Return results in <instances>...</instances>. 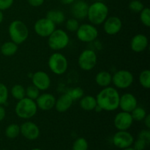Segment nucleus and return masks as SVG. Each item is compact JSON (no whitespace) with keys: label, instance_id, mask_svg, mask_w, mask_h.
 I'll return each mask as SVG.
<instances>
[{"label":"nucleus","instance_id":"45","mask_svg":"<svg viewBox=\"0 0 150 150\" xmlns=\"http://www.w3.org/2000/svg\"><path fill=\"white\" fill-rule=\"evenodd\" d=\"M31 150H42L41 149H39V148H34V149H31Z\"/></svg>","mask_w":150,"mask_h":150},{"label":"nucleus","instance_id":"16","mask_svg":"<svg viewBox=\"0 0 150 150\" xmlns=\"http://www.w3.org/2000/svg\"><path fill=\"white\" fill-rule=\"evenodd\" d=\"M56 98L50 93L41 94L35 100L37 106L42 111H49L55 106Z\"/></svg>","mask_w":150,"mask_h":150},{"label":"nucleus","instance_id":"22","mask_svg":"<svg viewBox=\"0 0 150 150\" xmlns=\"http://www.w3.org/2000/svg\"><path fill=\"white\" fill-rule=\"evenodd\" d=\"M97 103L96 98L91 95H83L80 99V106L83 110L86 111H94L96 106Z\"/></svg>","mask_w":150,"mask_h":150},{"label":"nucleus","instance_id":"23","mask_svg":"<svg viewBox=\"0 0 150 150\" xmlns=\"http://www.w3.org/2000/svg\"><path fill=\"white\" fill-rule=\"evenodd\" d=\"M46 18L54 22L56 25L61 24L65 21V16L62 11L59 10H51L47 13Z\"/></svg>","mask_w":150,"mask_h":150},{"label":"nucleus","instance_id":"24","mask_svg":"<svg viewBox=\"0 0 150 150\" xmlns=\"http://www.w3.org/2000/svg\"><path fill=\"white\" fill-rule=\"evenodd\" d=\"M18 45L13 41H7L1 45L0 51L5 57H11L16 54L18 51Z\"/></svg>","mask_w":150,"mask_h":150},{"label":"nucleus","instance_id":"29","mask_svg":"<svg viewBox=\"0 0 150 150\" xmlns=\"http://www.w3.org/2000/svg\"><path fill=\"white\" fill-rule=\"evenodd\" d=\"M88 147H89V144L86 139L83 137H79L73 142L72 150H87Z\"/></svg>","mask_w":150,"mask_h":150},{"label":"nucleus","instance_id":"41","mask_svg":"<svg viewBox=\"0 0 150 150\" xmlns=\"http://www.w3.org/2000/svg\"><path fill=\"white\" fill-rule=\"evenodd\" d=\"M144 125L146 127L147 129H150V115L149 114H146V116L145 117V118L144 119Z\"/></svg>","mask_w":150,"mask_h":150},{"label":"nucleus","instance_id":"43","mask_svg":"<svg viewBox=\"0 0 150 150\" xmlns=\"http://www.w3.org/2000/svg\"><path fill=\"white\" fill-rule=\"evenodd\" d=\"M3 19H4V14H3V12L0 10V23L3 21Z\"/></svg>","mask_w":150,"mask_h":150},{"label":"nucleus","instance_id":"9","mask_svg":"<svg viewBox=\"0 0 150 150\" xmlns=\"http://www.w3.org/2000/svg\"><path fill=\"white\" fill-rule=\"evenodd\" d=\"M133 75L127 70H118L112 76V83L118 89H127L133 84Z\"/></svg>","mask_w":150,"mask_h":150},{"label":"nucleus","instance_id":"46","mask_svg":"<svg viewBox=\"0 0 150 150\" xmlns=\"http://www.w3.org/2000/svg\"><path fill=\"white\" fill-rule=\"evenodd\" d=\"M3 150H7V149H3Z\"/></svg>","mask_w":150,"mask_h":150},{"label":"nucleus","instance_id":"20","mask_svg":"<svg viewBox=\"0 0 150 150\" xmlns=\"http://www.w3.org/2000/svg\"><path fill=\"white\" fill-rule=\"evenodd\" d=\"M73 100L67 93L61 95L57 100H56L55 108L58 112H66L73 105Z\"/></svg>","mask_w":150,"mask_h":150},{"label":"nucleus","instance_id":"18","mask_svg":"<svg viewBox=\"0 0 150 150\" xmlns=\"http://www.w3.org/2000/svg\"><path fill=\"white\" fill-rule=\"evenodd\" d=\"M89 4L83 0H77L72 4L71 14L78 20H83L87 16Z\"/></svg>","mask_w":150,"mask_h":150},{"label":"nucleus","instance_id":"25","mask_svg":"<svg viewBox=\"0 0 150 150\" xmlns=\"http://www.w3.org/2000/svg\"><path fill=\"white\" fill-rule=\"evenodd\" d=\"M20 126L17 124H10L6 127L5 135L8 139H16L20 134Z\"/></svg>","mask_w":150,"mask_h":150},{"label":"nucleus","instance_id":"28","mask_svg":"<svg viewBox=\"0 0 150 150\" xmlns=\"http://www.w3.org/2000/svg\"><path fill=\"white\" fill-rule=\"evenodd\" d=\"M139 82L140 84L144 89L150 88V71L149 70H144L141 72L139 75Z\"/></svg>","mask_w":150,"mask_h":150},{"label":"nucleus","instance_id":"44","mask_svg":"<svg viewBox=\"0 0 150 150\" xmlns=\"http://www.w3.org/2000/svg\"><path fill=\"white\" fill-rule=\"evenodd\" d=\"M122 150H135V149H133V147H131V146H129V147L125 148V149H123Z\"/></svg>","mask_w":150,"mask_h":150},{"label":"nucleus","instance_id":"6","mask_svg":"<svg viewBox=\"0 0 150 150\" xmlns=\"http://www.w3.org/2000/svg\"><path fill=\"white\" fill-rule=\"evenodd\" d=\"M48 65L53 73L60 76L67 71L68 68V61L62 54L56 52L50 56Z\"/></svg>","mask_w":150,"mask_h":150},{"label":"nucleus","instance_id":"35","mask_svg":"<svg viewBox=\"0 0 150 150\" xmlns=\"http://www.w3.org/2000/svg\"><path fill=\"white\" fill-rule=\"evenodd\" d=\"M8 89L4 83H0V105H3L7 103L8 99Z\"/></svg>","mask_w":150,"mask_h":150},{"label":"nucleus","instance_id":"19","mask_svg":"<svg viewBox=\"0 0 150 150\" xmlns=\"http://www.w3.org/2000/svg\"><path fill=\"white\" fill-rule=\"evenodd\" d=\"M149 45V40L146 35L143 34L136 35L130 41V48L136 53H142L144 51Z\"/></svg>","mask_w":150,"mask_h":150},{"label":"nucleus","instance_id":"31","mask_svg":"<svg viewBox=\"0 0 150 150\" xmlns=\"http://www.w3.org/2000/svg\"><path fill=\"white\" fill-rule=\"evenodd\" d=\"M140 20L142 23L146 27L150 26V10L149 7H145L141 11Z\"/></svg>","mask_w":150,"mask_h":150},{"label":"nucleus","instance_id":"11","mask_svg":"<svg viewBox=\"0 0 150 150\" xmlns=\"http://www.w3.org/2000/svg\"><path fill=\"white\" fill-rule=\"evenodd\" d=\"M113 144L120 149H125L133 145L134 138L133 135L127 130H119L113 136Z\"/></svg>","mask_w":150,"mask_h":150},{"label":"nucleus","instance_id":"33","mask_svg":"<svg viewBox=\"0 0 150 150\" xmlns=\"http://www.w3.org/2000/svg\"><path fill=\"white\" fill-rule=\"evenodd\" d=\"M144 8V5L140 0H133L129 4V9L133 13H141V11Z\"/></svg>","mask_w":150,"mask_h":150},{"label":"nucleus","instance_id":"39","mask_svg":"<svg viewBox=\"0 0 150 150\" xmlns=\"http://www.w3.org/2000/svg\"><path fill=\"white\" fill-rule=\"evenodd\" d=\"M27 1L29 4V5H31L32 7H38L42 5L45 0H27Z\"/></svg>","mask_w":150,"mask_h":150},{"label":"nucleus","instance_id":"37","mask_svg":"<svg viewBox=\"0 0 150 150\" xmlns=\"http://www.w3.org/2000/svg\"><path fill=\"white\" fill-rule=\"evenodd\" d=\"M133 149L135 150H144L148 146L147 144L143 140L138 139L136 142H133Z\"/></svg>","mask_w":150,"mask_h":150},{"label":"nucleus","instance_id":"30","mask_svg":"<svg viewBox=\"0 0 150 150\" xmlns=\"http://www.w3.org/2000/svg\"><path fill=\"white\" fill-rule=\"evenodd\" d=\"M25 92H26V98L33 100H35L38 98V96L40 95L39 89L36 86H34L33 84L27 86V88L25 89Z\"/></svg>","mask_w":150,"mask_h":150},{"label":"nucleus","instance_id":"15","mask_svg":"<svg viewBox=\"0 0 150 150\" xmlns=\"http://www.w3.org/2000/svg\"><path fill=\"white\" fill-rule=\"evenodd\" d=\"M122 21L117 16H110L103 22V29L108 35H115L121 31Z\"/></svg>","mask_w":150,"mask_h":150},{"label":"nucleus","instance_id":"34","mask_svg":"<svg viewBox=\"0 0 150 150\" xmlns=\"http://www.w3.org/2000/svg\"><path fill=\"white\" fill-rule=\"evenodd\" d=\"M79 26H80V24H79V20L75 18L68 19L65 23L66 29L70 32H76L77 29H79Z\"/></svg>","mask_w":150,"mask_h":150},{"label":"nucleus","instance_id":"1","mask_svg":"<svg viewBox=\"0 0 150 150\" xmlns=\"http://www.w3.org/2000/svg\"><path fill=\"white\" fill-rule=\"evenodd\" d=\"M120 95L116 88L104 87L96 96L98 105L103 111H114L119 108Z\"/></svg>","mask_w":150,"mask_h":150},{"label":"nucleus","instance_id":"27","mask_svg":"<svg viewBox=\"0 0 150 150\" xmlns=\"http://www.w3.org/2000/svg\"><path fill=\"white\" fill-rule=\"evenodd\" d=\"M130 114L132 116V118H133V121H143L144 119L145 118V117L146 116V110L144 108L141 106H136L133 111L130 112Z\"/></svg>","mask_w":150,"mask_h":150},{"label":"nucleus","instance_id":"21","mask_svg":"<svg viewBox=\"0 0 150 150\" xmlns=\"http://www.w3.org/2000/svg\"><path fill=\"white\" fill-rule=\"evenodd\" d=\"M95 82L100 87H107L112 83V75L105 70L99 72L95 76Z\"/></svg>","mask_w":150,"mask_h":150},{"label":"nucleus","instance_id":"2","mask_svg":"<svg viewBox=\"0 0 150 150\" xmlns=\"http://www.w3.org/2000/svg\"><path fill=\"white\" fill-rule=\"evenodd\" d=\"M108 7L105 3L96 1L89 5L86 17L92 24L100 25L108 18Z\"/></svg>","mask_w":150,"mask_h":150},{"label":"nucleus","instance_id":"7","mask_svg":"<svg viewBox=\"0 0 150 150\" xmlns=\"http://www.w3.org/2000/svg\"><path fill=\"white\" fill-rule=\"evenodd\" d=\"M77 38L83 42H92L98 37V30L92 23H83L76 31Z\"/></svg>","mask_w":150,"mask_h":150},{"label":"nucleus","instance_id":"26","mask_svg":"<svg viewBox=\"0 0 150 150\" xmlns=\"http://www.w3.org/2000/svg\"><path fill=\"white\" fill-rule=\"evenodd\" d=\"M11 95L16 100H21L26 97L25 88L21 84H16L12 87Z\"/></svg>","mask_w":150,"mask_h":150},{"label":"nucleus","instance_id":"3","mask_svg":"<svg viewBox=\"0 0 150 150\" xmlns=\"http://www.w3.org/2000/svg\"><path fill=\"white\" fill-rule=\"evenodd\" d=\"M8 33L11 40L20 45L28 39L29 32L27 26L22 21L15 20L9 26Z\"/></svg>","mask_w":150,"mask_h":150},{"label":"nucleus","instance_id":"38","mask_svg":"<svg viewBox=\"0 0 150 150\" xmlns=\"http://www.w3.org/2000/svg\"><path fill=\"white\" fill-rule=\"evenodd\" d=\"M14 0H0V10H6L12 7Z\"/></svg>","mask_w":150,"mask_h":150},{"label":"nucleus","instance_id":"12","mask_svg":"<svg viewBox=\"0 0 150 150\" xmlns=\"http://www.w3.org/2000/svg\"><path fill=\"white\" fill-rule=\"evenodd\" d=\"M133 122V120L130 113L120 111L115 116L114 124L118 130H127L130 128Z\"/></svg>","mask_w":150,"mask_h":150},{"label":"nucleus","instance_id":"10","mask_svg":"<svg viewBox=\"0 0 150 150\" xmlns=\"http://www.w3.org/2000/svg\"><path fill=\"white\" fill-rule=\"evenodd\" d=\"M34 29L35 33L38 36L42 38H48L56 29V24L46 17L42 18L35 22Z\"/></svg>","mask_w":150,"mask_h":150},{"label":"nucleus","instance_id":"17","mask_svg":"<svg viewBox=\"0 0 150 150\" xmlns=\"http://www.w3.org/2000/svg\"><path fill=\"white\" fill-rule=\"evenodd\" d=\"M138 105V100L131 93H125L120 96L119 108L122 111L130 113Z\"/></svg>","mask_w":150,"mask_h":150},{"label":"nucleus","instance_id":"36","mask_svg":"<svg viewBox=\"0 0 150 150\" xmlns=\"http://www.w3.org/2000/svg\"><path fill=\"white\" fill-rule=\"evenodd\" d=\"M138 139H142V140H143L144 142H145L148 145H149L150 143L149 129H146V130H142V131L139 133Z\"/></svg>","mask_w":150,"mask_h":150},{"label":"nucleus","instance_id":"5","mask_svg":"<svg viewBox=\"0 0 150 150\" xmlns=\"http://www.w3.org/2000/svg\"><path fill=\"white\" fill-rule=\"evenodd\" d=\"M70 38L68 34L61 29H56L51 34L48 39V44L50 48L54 51H60L68 45Z\"/></svg>","mask_w":150,"mask_h":150},{"label":"nucleus","instance_id":"32","mask_svg":"<svg viewBox=\"0 0 150 150\" xmlns=\"http://www.w3.org/2000/svg\"><path fill=\"white\" fill-rule=\"evenodd\" d=\"M70 98L73 99V100H80L82 97L83 96V90L81 87H75L73 89H70L68 92H67Z\"/></svg>","mask_w":150,"mask_h":150},{"label":"nucleus","instance_id":"13","mask_svg":"<svg viewBox=\"0 0 150 150\" xmlns=\"http://www.w3.org/2000/svg\"><path fill=\"white\" fill-rule=\"evenodd\" d=\"M20 133L25 139L30 141L36 140L40 136V128L35 123L31 121L25 122L20 126Z\"/></svg>","mask_w":150,"mask_h":150},{"label":"nucleus","instance_id":"8","mask_svg":"<svg viewBox=\"0 0 150 150\" xmlns=\"http://www.w3.org/2000/svg\"><path fill=\"white\" fill-rule=\"evenodd\" d=\"M98 57L92 49H85L82 51L78 59V64L80 68L84 71H90L96 66Z\"/></svg>","mask_w":150,"mask_h":150},{"label":"nucleus","instance_id":"42","mask_svg":"<svg viewBox=\"0 0 150 150\" xmlns=\"http://www.w3.org/2000/svg\"><path fill=\"white\" fill-rule=\"evenodd\" d=\"M76 0H60L62 4H72Z\"/></svg>","mask_w":150,"mask_h":150},{"label":"nucleus","instance_id":"40","mask_svg":"<svg viewBox=\"0 0 150 150\" xmlns=\"http://www.w3.org/2000/svg\"><path fill=\"white\" fill-rule=\"evenodd\" d=\"M6 116L5 108L2 106V105H0V122L2 121Z\"/></svg>","mask_w":150,"mask_h":150},{"label":"nucleus","instance_id":"14","mask_svg":"<svg viewBox=\"0 0 150 150\" xmlns=\"http://www.w3.org/2000/svg\"><path fill=\"white\" fill-rule=\"evenodd\" d=\"M32 81L34 86L40 91H45L51 86V78L44 71H38L32 76Z\"/></svg>","mask_w":150,"mask_h":150},{"label":"nucleus","instance_id":"4","mask_svg":"<svg viewBox=\"0 0 150 150\" xmlns=\"http://www.w3.org/2000/svg\"><path fill=\"white\" fill-rule=\"evenodd\" d=\"M38 108L35 100L25 97L23 99L19 100L17 103L15 108V112L19 118L28 120L35 117Z\"/></svg>","mask_w":150,"mask_h":150}]
</instances>
